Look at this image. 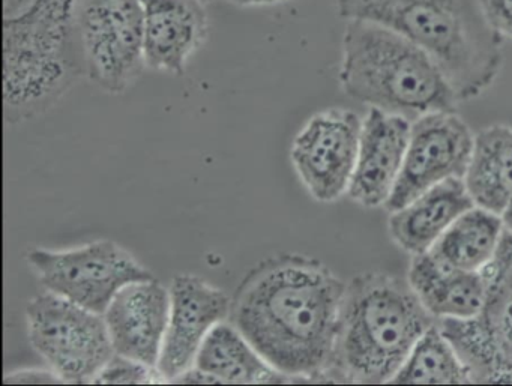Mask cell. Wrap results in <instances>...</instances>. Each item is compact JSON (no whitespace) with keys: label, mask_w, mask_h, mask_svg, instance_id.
I'll list each match as a JSON object with an SVG mask.
<instances>
[{"label":"cell","mask_w":512,"mask_h":386,"mask_svg":"<svg viewBox=\"0 0 512 386\" xmlns=\"http://www.w3.org/2000/svg\"><path fill=\"white\" fill-rule=\"evenodd\" d=\"M346 286L320 260L277 254L245 275L229 320L293 383L326 382Z\"/></svg>","instance_id":"1"},{"label":"cell","mask_w":512,"mask_h":386,"mask_svg":"<svg viewBox=\"0 0 512 386\" xmlns=\"http://www.w3.org/2000/svg\"><path fill=\"white\" fill-rule=\"evenodd\" d=\"M338 16L379 23L424 50L458 101L484 94L503 67V37L479 0H337Z\"/></svg>","instance_id":"2"},{"label":"cell","mask_w":512,"mask_h":386,"mask_svg":"<svg viewBox=\"0 0 512 386\" xmlns=\"http://www.w3.org/2000/svg\"><path fill=\"white\" fill-rule=\"evenodd\" d=\"M434 323L407 280L379 271L355 275L347 281L326 382L391 383Z\"/></svg>","instance_id":"3"},{"label":"cell","mask_w":512,"mask_h":386,"mask_svg":"<svg viewBox=\"0 0 512 386\" xmlns=\"http://www.w3.org/2000/svg\"><path fill=\"white\" fill-rule=\"evenodd\" d=\"M77 0H4V118L49 112L85 76Z\"/></svg>","instance_id":"4"},{"label":"cell","mask_w":512,"mask_h":386,"mask_svg":"<svg viewBox=\"0 0 512 386\" xmlns=\"http://www.w3.org/2000/svg\"><path fill=\"white\" fill-rule=\"evenodd\" d=\"M338 82L352 100L410 122L455 110L460 103L424 50L398 32L365 20L346 22Z\"/></svg>","instance_id":"5"},{"label":"cell","mask_w":512,"mask_h":386,"mask_svg":"<svg viewBox=\"0 0 512 386\" xmlns=\"http://www.w3.org/2000/svg\"><path fill=\"white\" fill-rule=\"evenodd\" d=\"M32 349L62 383H94L115 355L103 314L44 290L26 305Z\"/></svg>","instance_id":"6"},{"label":"cell","mask_w":512,"mask_h":386,"mask_svg":"<svg viewBox=\"0 0 512 386\" xmlns=\"http://www.w3.org/2000/svg\"><path fill=\"white\" fill-rule=\"evenodd\" d=\"M26 262L47 292L100 314L122 287L154 278L127 248L110 239L70 248H31Z\"/></svg>","instance_id":"7"},{"label":"cell","mask_w":512,"mask_h":386,"mask_svg":"<svg viewBox=\"0 0 512 386\" xmlns=\"http://www.w3.org/2000/svg\"><path fill=\"white\" fill-rule=\"evenodd\" d=\"M76 35L85 76L107 94H124L148 68L142 0H77Z\"/></svg>","instance_id":"8"},{"label":"cell","mask_w":512,"mask_h":386,"mask_svg":"<svg viewBox=\"0 0 512 386\" xmlns=\"http://www.w3.org/2000/svg\"><path fill=\"white\" fill-rule=\"evenodd\" d=\"M485 299L478 316L439 320L469 370L472 383H512V235L506 232L484 269Z\"/></svg>","instance_id":"9"},{"label":"cell","mask_w":512,"mask_h":386,"mask_svg":"<svg viewBox=\"0 0 512 386\" xmlns=\"http://www.w3.org/2000/svg\"><path fill=\"white\" fill-rule=\"evenodd\" d=\"M362 119L353 110L332 107L311 116L290 146V161L316 202L347 196L361 139Z\"/></svg>","instance_id":"10"},{"label":"cell","mask_w":512,"mask_h":386,"mask_svg":"<svg viewBox=\"0 0 512 386\" xmlns=\"http://www.w3.org/2000/svg\"><path fill=\"white\" fill-rule=\"evenodd\" d=\"M473 140L475 133L455 110L428 113L413 121L403 169L386 211L403 208L448 179H463Z\"/></svg>","instance_id":"11"},{"label":"cell","mask_w":512,"mask_h":386,"mask_svg":"<svg viewBox=\"0 0 512 386\" xmlns=\"http://www.w3.org/2000/svg\"><path fill=\"white\" fill-rule=\"evenodd\" d=\"M169 293V323L157 364L164 383L175 382L193 367L209 332L229 320L232 304V296L194 274L175 275Z\"/></svg>","instance_id":"12"},{"label":"cell","mask_w":512,"mask_h":386,"mask_svg":"<svg viewBox=\"0 0 512 386\" xmlns=\"http://www.w3.org/2000/svg\"><path fill=\"white\" fill-rule=\"evenodd\" d=\"M412 122L370 109L362 119L355 172L347 197L362 208H385L400 178Z\"/></svg>","instance_id":"13"},{"label":"cell","mask_w":512,"mask_h":386,"mask_svg":"<svg viewBox=\"0 0 512 386\" xmlns=\"http://www.w3.org/2000/svg\"><path fill=\"white\" fill-rule=\"evenodd\" d=\"M169 310V287L155 277L122 287L103 314L116 355L157 368Z\"/></svg>","instance_id":"14"},{"label":"cell","mask_w":512,"mask_h":386,"mask_svg":"<svg viewBox=\"0 0 512 386\" xmlns=\"http://www.w3.org/2000/svg\"><path fill=\"white\" fill-rule=\"evenodd\" d=\"M148 68L182 76L209 32L203 0H142Z\"/></svg>","instance_id":"15"},{"label":"cell","mask_w":512,"mask_h":386,"mask_svg":"<svg viewBox=\"0 0 512 386\" xmlns=\"http://www.w3.org/2000/svg\"><path fill=\"white\" fill-rule=\"evenodd\" d=\"M406 280L437 322L472 319L484 305V272L455 268L433 251L412 256Z\"/></svg>","instance_id":"16"},{"label":"cell","mask_w":512,"mask_h":386,"mask_svg":"<svg viewBox=\"0 0 512 386\" xmlns=\"http://www.w3.org/2000/svg\"><path fill=\"white\" fill-rule=\"evenodd\" d=\"M473 205L463 179H448L419 194L403 208L389 212V236L410 257L427 253Z\"/></svg>","instance_id":"17"},{"label":"cell","mask_w":512,"mask_h":386,"mask_svg":"<svg viewBox=\"0 0 512 386\" xmlns=\"http://www.w3.org/2000/svg\"><path fill=\"white\" fill-rule=\"evenodd\" d=\"M193 367L214 377L218 385L293 383L275 370L230 320L218 323L209 332Z\"/></svg>","instance_id":"18"},{"label":"cell","mask_w":512,"mask_h":386,"mask_svg":"<svg viewBox=\"0 0 512 386\" xmlns=\"http://www.w3.org/2000/svg\"><path fill=\"white\" fill-rule=\"evenodd\" d=\"M463 182L476 206L502 215L512 199V127L490 125L475 134Z\"/></svg>","instance_id":"19"},{"label":"cell","mask_w":512,"mask_h":386,"mask_svg":"<svg viewBox=\"0 0 512 386\" xmlns=\"http://www.w3.org/2000/svg\"><path fill=\"white\" fill-rule=\"evenodd\" d=\"M503 235L502 215L473 205L452 223L430 251L455 268L482 272L496 257Z\"/></svg>","instance_id":"20"},{"label":"cell","mask_w":512,"mask_h":386,"mask_svg":"<svg viewBox=\"0 0 512 386\" xmlns=\"http://www.w3.org/2000/svg\"><path fill=\"white\" fill-rule=\"evenodd\" d=\"M391 383L469 385L472 379L463 359L437 322L416 341Z\"/></svg>","instance_id":"21"},{"label":"cell","mask_w":512,"mask_h":386,"mask_svg":"<svg viewBox=\"0 0 512 386\" xmlns=\"http://www.w3.org/2000/svg\"><path fill=\"white\" fill-rule=\"evenodd\" d=\"M94 383H113V385H145V383H164L157 368L149 367L134 359L113 355L106 367L100 371Z\"/></svg>","instance_id":"22"},{"label":"cell","mask_w":512,"mask_h":386,"mask_svg":"<svg viewBox=\"0 0 512 386\" xmlns=\"http://www.w3.org/2000/svg\"><path fill=\"white\" fill-rule=\"evenodd\" d=\"M491 28L503 38H512V0H479Z\"/></svg>","instance_id":"23"},{"label":"cell","mask_w":512,"mask_h":386,"mask_svg":"<svg viewBox=\"0 0 512 386\" xmlns=\"http://www.w3.org/2000/svg\"><path fill=\"white\" fill-rule=\"evenodd\" d=\"M5 383H26V385H52L62 383V380L47 368H22V370L10 371L5 374Z\"/></svg>","instance_id":"24"},{"label":"cell","mask_w":512,"mask_h":386,"mask_svg":"<svg viewBox=\"0 0 512 386\" xmlns=\"http://www.w3.org/2000/svg\"><path fill=\"white\" fill-rule=\"evenodd\" d=\"M238 7H272V5L283 4L286 0H229Z\"/></svg>","instance_id":"25"},{"label":"cell","mask_w":512,"mask_h":386,"mask_svg":"<svg viewBox=\"0 0 512 386\" xmlns=\"http://www.w3.org/2000/svg\"><path fill=\"white\" fill-rule=\"evenodd\" d=\"M503 224H505L506 232L512 235V199L511 202L506 206L505 211L502 212Z\"/></svg>","instance_id":"26"},{"label":"cell","mask_w":512,"mask_h":386,"mask_svg":"<svg viewBox=\"0 0 512 386\" xmlns=\"http://www.w3.org/2000/svg\"><path fill=\"white\" fill-rule=\"evenodd\" d=\"M203 2H205V4H208V2H211V0H203Z\"/></svg>","instance_id":"27"}]
</instances>
